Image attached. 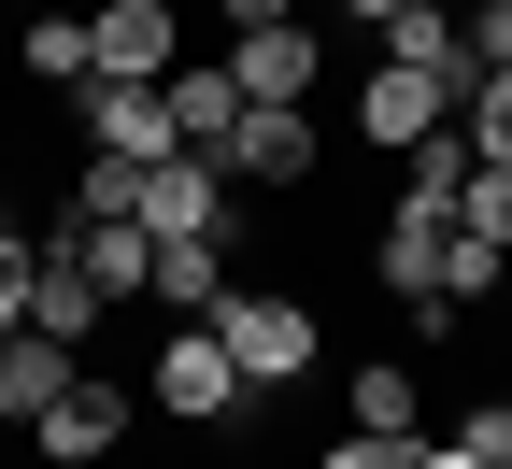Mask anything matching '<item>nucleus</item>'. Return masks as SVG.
<instances>
[{
	"mask_svg": "<svg viewBox=\"0 0 512 469\" xmlns=\"http://www.w3.org/2000/svg\"><path fill=\"white\" fill-rule=\"evenodd\" d=\"M200 327L228 342L242 398H285V384H313V370H328V327H313V299H299V285H228Z\"/></svg>",
	"mask_w": 512,
	"mask_h": 469,
	"instance_id": "1",
	"label": "nucleus"
},
{
	"mask_svg": "<svg viewBox=\"0 0 512 469\" xmlns=\"http://www.w3.org/2000/svg\"><path fill=\"white\" fill-rule=\"evenodd\" d=\"M143 413L200 427V441H228V427H242V370H228V342H214V327H171V342L143 356Z\"/></svg>",
	"mask_w": 512,
	"mask_h": 469,
	"instance_id": "2",
	"label": "nucleus"
},
{
	"mask_svg": "<svg viewBox=\"0 0 512 469\" xmlns=\"http://www.w3.org/2000/svg\"><path fill=\"white\" fill-rule=\"evenodd\" d=\"M228 86H242V100H271V114H313V100H328V29H313V15L228 29Z\"/></svg>",
	"mask_w": 512,
	"mask_h": 469,
	"instance_id": "3",
	"label": "nucleus"
},
{
	"mask_svg": "<svg viewBox=\"0 0 512 469\" xmlns=\"http://www.w3.org/2000/svg\"><path fill=\"white\" fill-rule=\"evenodd\" d=\"M128 427H143V398H128L114 370H72V384H57L43 413H29V455H43V469H100Z\"/></svg>",
	"mask_w": 512,
	"mask_h": 469,
	"instance_id": "4",
	"label": "nucleus"
},
{
	"mask_svg": "<svg viewBox=\"0 0 512 469\" xmlns=\"http://www.w3.org/2000/svg\"><path fill=\"white\" fill-rule=\"evenodd\" d=\"M342 128H356V143H384V157H413L427 128H456V86H427V72H399V57H370Z\"/></svg>",
	"mask_w": 512,
	"mask_h": 469,
	"instance_id": "5",
	"label": "nucleus"
},
{
	"mask_svg": "<svg viewBox=\"0 0 512 469\" xmlns=\"http://www.w3.org/2000/svg\"><path fill=\"white\" fill-rule=\"evenodd\" d=\"M86 43H100V72H114V86H171L185 15H171V0H86Z\"/></svg>",
	"mask_w": 512,
	"mask_h": 469,
	"instance_id": "6",
	"label": "nucleus"
},
{
	"mask_svg": "<svg viewBox=\"0 0 512 469\" xmlns=\"http://www.w3.org/2000/svg\"><path fill=\"white\" fill-rule=\"evenodd\" d=\"M228 199H242L228 157H157V171H143V228H157V242H228Z\"/></svg>",
	"mask_w": 512,
	"mask_h": 469,
	"instance_id": "7",
	"label": "nucleus"
},
{
	"mask_svg": "<svg viewBox=\"0 0 512 469\" xmlns=\"http://www.w3.org/2000/svg\"><path fill=\"white\" fill-rule=\"evenodd\" d=\"M72 128H86L100 157H143V171H157V157H185V143H171V100H157V86H114V72H100V86H72Z\"/></svg>",
	"mask_w": 512,
	"mask_h": 469,
	"instance_id": "8",
	"label": "nucleus"
},
{
	"mask_svg": "<svg viewBox=\"0 0 512 469\" xmlns=\"http://www.w3.org/2000/svg\"><path fill=\"white\" fill-rule=\"evenodd\" d=\"M370 57H399V72H427V86L470 100V15H456V0H399V15L370 29Z\"/></svg>",
	"mask_w": 512,
	"mask_h": 469,
	"instance_id": "9",
	"label": "nucleus"
},
{
	"mask_svg": "<svg viewBox=\"0 0 512 469\" xmlns=\"http://www.w3.org/2000/svg\"><path fill=\"white\" fill-rule=\"evenodd\" d=\"M313 157H328V128H313V114L242 100V128H228V185H313Z\"/></svg>",
	"mask_w": 512,
	"mask_h": 469,
	"instance_id": "10",
	"label": "nucleus"
},
{
	"mask_svg": "<svg viewBox=\"0 0 512 469\" xmlns=\"http://www.w3.org/2000/svg\"><path fill=\"white\" fill-rule=\"evenodd\" d=\"M441 242H456V214H427V199H399V214L370 228V285L399 299V313H413V299H441Z\"/></svg>",
	"mask_w": 512,
	"mask_h": 469,
	"instance_id": "11",
	"label": "nucleus"
},
{
	"mask_svg": "<svg viewBox=\"0 0 512 469\" xmlns=\"http://www.w3.org/2000/svg\"><path fill=\"white\" fill-rule=\"evenodd\" d=\"M15 72L29 86H100V43H86V0H43V15H15Z\"/></svg>",
	"mask_w": 512,
	"mask_h": 469,
	"instance_id": "12",
	"label": "nucleus"
},
{
	"mask_svg": "<svg viewBox=\"0 0 512 469\" xmlns=\"http://www.w3.org/2000/svg\"><path fill=\"white\" fill-rule=\"evenodd\" d=\"M171 143L185 157H228V128H242V86H228V57H171Z\"/></svg>",
	"mask_w": 512,
	"mask_h": 469,
	"instance_id": "13",
	"label": "nucleus"
},
{
	"mask_svg": "<svg viewBox=\"0 0 512 469\" xmlns=\"http://www.w3.org/2000/svg\"><path fill=\"white\" fill-rule=\"evenodd\" d=\"M29 327H43V342H100V327H114V299H100V271H86V256H57L43 242V271H29Z\"/></svg>",
	"mask_w": 512,
	"mask_h": 469,
	"instance_id": "14",
	"label": "nucleus"
},
{
	"mask_svg": "<svg viewBox=\"0 0 512 469\" xmlns=\"http://www.w3.org/2000/svg\"><path fill=\"white\" fill-rule=\"evenodd\" d=\"M228 299V242H157V285H143V313H171V327H200Z\"/></svg>",
	"mask_w": 512,
	"mask_h": 469,
	"instance_id": "15",
	"label": "nucleus"
},
{
	"mask_svg": "<svg viewBox=\"0 0 512 469\" xmlns=\"http://www.w3.org/2000/svg\"><path fill=\"white\" fill-rule=\"evenodd\" d=\"M413 356H370V370H342V427H384V441H413Z\"/></svg>",
	"mask_w": 512,
	"mask_h": 469,
	"instance_id": "16",
	"label": "nucleus"
},
{
	"mask_svg": "<svg viewBox=\"0 0 512 469\" xmlns=\"http://www.w3.org/2000/svg\"><path fill=\"white\" fill-rule=\"evenodd\" d=\"M441 299H456V313H498V299H512V242L456 228V242H441Z\"/></svg>",
	"mask_w": 512,
	"mask_h": 469,
	"instance_id": "17",
	"label": "nucleus"
},
{
	"mask_svg": "<svg viewBox=\"0 0 512 469\" xmlns=\"http://www.w3.org/2000/svg\"><path fill=\"white\" fill-rule=\"evenodd\" d=\"M456 128H470V157H484V171H512V72H470Z\"/></svg>",
	"mask_w": 512,
	"mask_h": 469,
	"instance_id": "18",
	"label": "nucleus"
},
{
	"mask_svg": "<svg viewBox=\"0 0 512 469\" xmlns=\"http://www.w3.org/2000/svg\"><path fill=\"white\" fill-rule=\"evenodd\" d=\"M72 370H86L72 342H43V327H15V427H29V413H43V398H57V384H72Z\"/></svg>",
	"mask_w": 512,
	"mask_h": 469,
	"instance_id": "19",
	"label": "nucleus"
},
{
	"mask_svg": "<svg viewBox=\"0 0 512 469\" xmlns=\"http://www.w3.org/2000/svg\"><path fill=\"white\" fill-rule=\"evenodd\" d=\"M72 214H143V157H100V143H86V171H72Z\"/></svg>",
	"mask_w": 512,
	"mask_h": 469,
	"instance_id": "20",
	"label": "nucleus"
},
{
	"mask_svg": "<svg viewBox=\"0 0 512 469\" xmlns=\"http://www.w3.org/2000/svg\"><path fill=\"white\" fill-rule=\"evenodd\" d=\"M29 271H43V228L0 214V327H29Z\"/></svg>",
	"mask_w": 512,
	"mask_h": 469,
	"instance_id": "21",
	"label": "nucleus"
},
{
	"mask_svg": "<svg viewBox=\"0 0 512 469\" xmlns=\"http://www.w3.org/2000/svg\"><path fill=\"white\" fill-rule=\"evenodd\" d=\"M456 228H484V242H512V171H484V157H470V199H456Z\"/></svg>",
	"mask_w": 512,
	"mask_h": 469,
	"instance_id": "22",
	"label": "nucleus"
},
{
	"mask_svg": "<svg viewBox=\"0 0 512 469\" xmlns=\"http://www.w3.org/2000/svg\"><path fill=\"white\" fill-rule=\"evenodd\" d=\"M413 441H427V427H413ZM413 441H384V427H342L313 469H413Z\"/></svg>",
	"mask_w": 512,
	"mask_h": 469,
	"instance_id": "23",
	"label": "nucleus"
},
{
	"mask_svg": "<svg viewBox=\"0 0 512 469\" xmlns=\"http://www.w3.org/2000/svg\"><path fill=\"white\" fill-rule=\"evenodd\" d=\"M456 441H470L484 469H512V398H470V427H456Z\"/></svg>",
	"mask_w": 512,
	"mask_h": 469,
	"instance_id": "24",
	"label": "nucleus"
},
{
	"mask_svg": "<svg viewBox=\"0 0 512 469\" xmlns=\"http://www.w3.org/2000/svg\"><path fill=\"white\" fill-rule=\"evenodd\" d=\"M470 72H512V0H484V15H470Z\"/></svg>",
	"mask_w": 512,
	"mask_h": 469,
	"instance_id": "25",
	"label": "nucleus"
},
{
	"mask_svg": "<svg viewBox=\"0 0 512 469\" xmlns=\"http://www.w3.org/2000/svg\"><path fill=\"white\" fill-rule=\"evenodd\" d=\"M214 15H228V29H271V15H299V0H214Z\"/></svg>",
	"mask_w": 512,
	"mask_h": 469,
	"instance_id": "26",
	"label": "nucleus"
},
{
	"mask_svg": "<svg viewBox=\"0 0 512 469\" xmlns=\"http://www.w3.org/2000/svg\"><path fill=\"white\" fill-rule=\"evenodd\" d=\"M413 469H484V455L470 441H413Z\"/></svg>",
	"mask_w": 512,
	"mask_h": 469,
	"instance_id": "27",
	"label": "nucleus"
},
{
	"mask_svg": "<svg viewBox=\"0 0 512 469\" xmlns=\"http://www.w3.org/2000/svg\"><path fill=\"white\" fill-rule=\"evenodd\" d=\"M0 413H15V327H0Z\"/></svg>",
	"mask_w": 512,
	"mask_h": 469,
	"instance_id": "28",
	"label": "nucleus"
},
{
	"mask_svg": "<svg viewBox=\"0 0 512 469\" xmlns=\"http://www.w3.org/2000/svg\"><path fill=\"white\" fill-rule=\"evenodd\" d=\"M342 15H356V29H384V15H399V0H342Z\"/></svg>",
	"mask_w": 512,
	"mask_h": 469,
	"instance_id": "29",
	"label": "nucleus"
},
{
	"mask_svg": "<svg viewBox=\"0 0 512 469\" xmlns=\"http://www.w3.org/2000/svg\"><path fill=\"white\" fill-rule=\"evenodd\" d=\"M0 15H43V0H0Z\"/></svg>",
	"mask_w": 512,
	"mask_h": 469,
	"instance_id": "30",
	"label": "nucleus"
}]
</instances>
